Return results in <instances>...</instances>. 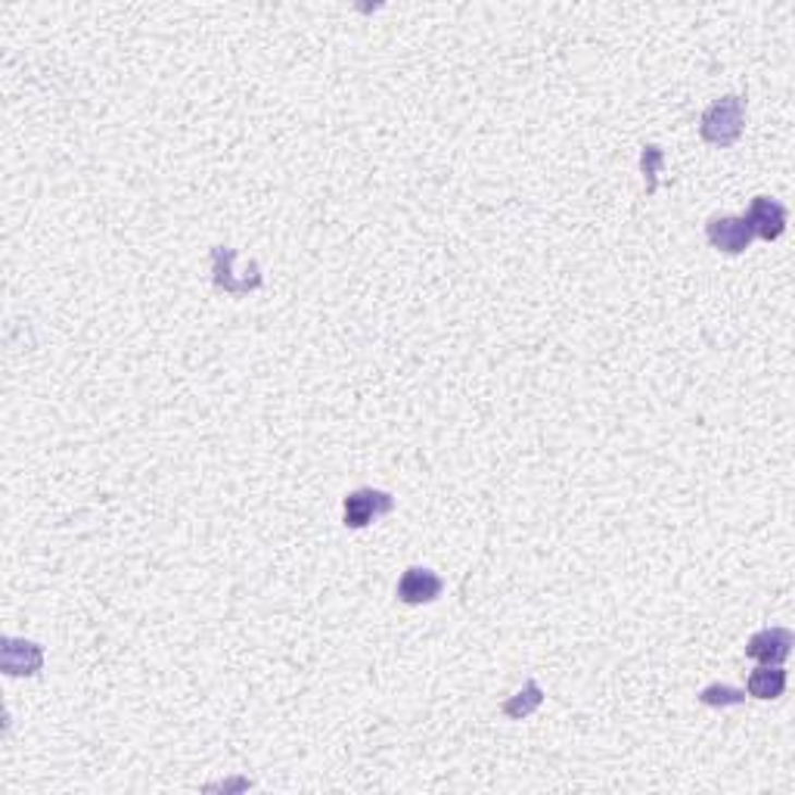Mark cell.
<instances>
[{
    "label": "cell",
    "instance_id": "1",
    "mask_svg": "<svg viewBox=\"0 0 795 795\" xmlns=\"http://www.w3.org/2000/svg\"><path fill=\"white\" fill-rule=\"evenodd\" d=\"M746 131V100L727 94L699 116V137L712 146H734Z\"/></svg>",
    "mask_w": 795,
    "mask_h": 795
},
{
    "label": "cell",
    "instance_id": "2",
    "mask_svg": "<svg viewBox=\"0 0 795 795\" xmlns=\"http://www.w3.org/2000/svg\"><path fill=\"white\" fill-rule=\"evenodd\" d=\"M392 510H395V497L388 491L354 489L342 501V522H346V529H368Z\"/></svg>",
    "mask_w": 795,
    "mask_h": 795
},
{
    "label": "cell",
    "instance_id": "3",
    "mask_svg": "<svg viewBox=\"0 0 795 795\" xmlns=\"http://www.w3.org/2000/svg\"><path fill=\"white\" fill-rule=\"evenodd\" d=\"M706 240L712 243L718 252L727 255H739L752 245V227L746 221V215H712L706 221Z\"/></svg>",
    "mask_w": 795,
    "mask_h": 795
},
{
    "label": "cell",
    "instance_id": "4",
    "mask_svg": "<svg viewBox=\"0 0 795 795\" xmlns=\"http://www.w3.org/2000/svg\"><path fill=\"white\" fill-rule=\"evenodd\" d=\"M0 668L10 677H35L44 668V647L22 637H3Z\"/></svg>",
    "mask_w": 795,
    "mask_h": 795
},
{
    "label": "cell",
    "instance_id": "5",
    "mask_svg": "<svg viewBox=\"0 0 795 795\" xmlns=\"http://www.w3.org/2000/svg\"><path fill=\"white\" fill-rule=\"evenodd\" d=\"M445 593V581L438 571L426 569V566H410L405 575L398 578V600L408 606H426L435 603Z\"/></svg>",
    "mask_w": 795,
    "mask_h": 795
},
{
    "label": "cell",
    "instance_id": "6",
    "mask_svg": "<svg viewBox=\"0 0 795 795\" xmlns=\"http://www.w3.org/2000/svg\"><path fill=\"white\" fill-rule=\"evenodd\" d=\"M746 221L752 227V237L764 240V243H774L786 233V221H790V212L786 205L776 203L771 196H755L746 212Z\"/></svg>",
    "mask_w": 795,
    "mask_h": 795
},
{
    "label": "cell",
    "instance_id": "7",
    "mask_svg": "<svg viewBox=\"0 0 795 795\" xmlns=\"http://www.w3.org/2000/svg\"><path fill=\"white\" fill-rule=\"evenodd\" d=\"M795 637L790 628H761L749 637L746 655L755 659L758 665H783L793 653Z\"/></svg>",
    "mask_w": 795,
    "mask_h": 795
},
{
    "label": "cell",
    "instance_id": "8",
    "mask_svg": "<svg viewBox=\"0 0 795 795\" xmlns=\"http://www.w3.org/2000/svg\"><path fill=\"white\" fill-rule=\"evenodd\" d=\"M786 684H790V674L783 665H758L746 680V694L752 699H780L786 694Z\"/></svg>",
    "mask_w": 795,
    "mask_h": 795
},
{
    "label": "cell",
    "instance_id": "9",
    "mask_svg": "<svg viewBox=\"0 0 795 795\" xmlns=\"http://www.w3.org/2000/svg\"><path fill=\"white\" fill-rule=\"evenodd\" d=\"M233 258H237V252H233L230 245H212V270H215V286H218V289H225V292H230V296H249V292H255V289H252L249 284L237 280V274L230 270Z\"/></svg>",
    "mask_w": 795,
    "mask_h": 795
},
{
    "label": "cell",
    "instance_id": "10",
    "mask_svg": "<svg viewBox=\"0 0 795 795\" xmlns=\"http://www.w3.org/2000/svg\"><path fill=\"white\" fill-rule=\"evenodd\" d=\"M541 706H544V690H541V684H538L534 677H529V680L522 684V690H516V694L501 706V714L510 718V721H526V718H531Z\"/></svg>",
    "mask_w": 795,
    "mask_h": 795
},
{
    "label": "cell",
    "instance_id": "11",
    "mask_svg": "<svg viewBox=\"0 0 795 795\" xmlns=\"http://www.w3.org/2000/svg\"><path fill=\"white\" fill-rule=\"evenodd\" d=\"M699 702L709 706V709H731V706H743V702H746V690L714 680V684H709V687L699 690Z\"/></svg>",
    "mask_w": 795,
    "mask_h": 795
},
{
    "label": "cell",
    "instance_id": "12",
    "mask_svg": "<svg viewBox=\"0 0 795 795\" xmlns=\"http://www.w3.org/2000/svg\"><path fill=\"white\" fill-rule=\"evenodd\" d=\"M665 165V149L659 143H647L643 153H640V171H643V181H647V193L653 196L655 186H659V171Z\"/></svg>",
    "mask_w": 795,
    "mask_h": 795
},
{
    "label": "cell",
    "instance_id": "13",
    "mask_svg": "<svg viewBox=\"0 0 795 795\" xmlns=\"http://www.w3.org/2000/svg\"><path fill=\"white\" fill-rule=\"evenodd\" d=\"M252 786V780H245V776H233V780H225V783H208L205 790L212 793V790H225V793H230V790H249Z\"/></svg>",
    "mask_w": 795,
    "mask_h": 795
}]
</instances>
